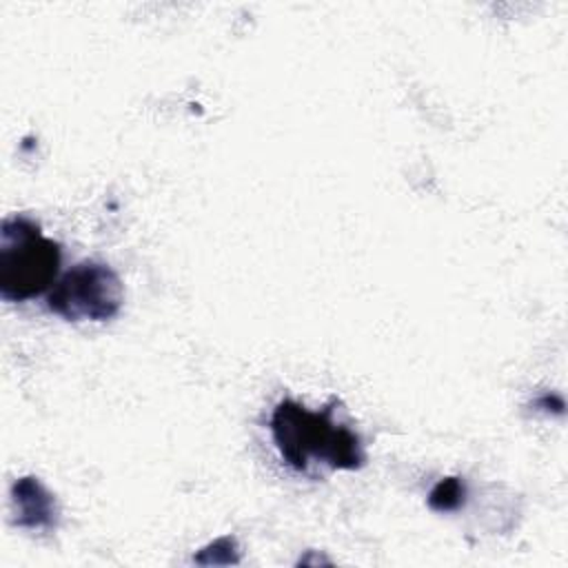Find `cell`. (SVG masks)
Here are the masks:
<instances>
[{"instance_id": "cell-3", "label": "cell", "mask_w": 568, "mask_h": 568, "mask_svg": "<svg viewBox=\"0 0 568 568\" xmlns=\"http://www.w3.org/2000/svg\"><path fill=\"white\" fill-rule=\"evenodd\" d=\"M122 304V280L109 264L93 260L62 273L47 297L49 311L67 322H106L120 313Z\"/></svg>"}, {"instance_id": "cell-2", "label": "cell", "mask_w": 568, "mask_h": 568, "mask_svg": "<svg viewBox=\"0 0 568 568\" xmlns=\"http://www.w3.org/2000/svg\"><path fill=\"white\" fill-rule=\"evenodd\" d=\"M60 244L44 237L40 224L13 215L0 224V297L27 302L55 284Z\"/></svg>"}, {"instance_id": "cell-4", "label": "cell", "mask_w": 568, "mask_h": 568, "mask_svg": "<svg viewBox=\"0 0 568 568\" xmlns=\"http://www.w3.org/2000/svg\"><path fill=\"white\" fill-rule=\"evenodd\" d=\"M13 524L29 530H53L58 526V501L33 475L20 477L11 486Z\"/></svg>"}, {"instance_id": "cell-5", "label": "cell", "mask_w": 568, "mask_h": 568, "mask_svg": "<svg viewBox=\"0 0 568 568\" xmlns=\"http://www.w3.org/2000/svg\"><path fill=\"white\" fill-rule=\"evenodd\" d=\"M466 501V484L462 477H444L428 493V506L437 513H453Z\"/></svg>"}, {"instance_id": "cell-1", "label": "cell", "mask_w": 568, "mask_h": 568, "mask_svg": "<svg viewBox=\"0 0 568 568\" xmlns=\"http://www.w3.org/2000/svg\"><path fill=\"white\" fill-rule=\"evenodd\" d=\"M339 399L333 397L322 410H308L295 399H280L271 415V435L286 466L311 473V466L331 470H359L366 453L359 435L335 419Z\"/></svg>"}, {"instance_id": "cell-6", "label": "cell", "mask_w": 568, "mask_h": 568, "mask_svg": "<svg viewBox=\"0 0 568 568\" xmlns=\"http://www.w3.org/2000/svg\"><path fill=\"white\" fill-rule=\"evenodd\" d=\"M195 564L200 566H229V564H237L240 561V548H237V539L231 535H224L220 539H215L213 544H209L206 548H202L195 557Z\"/></svg>"}]
</instances>
